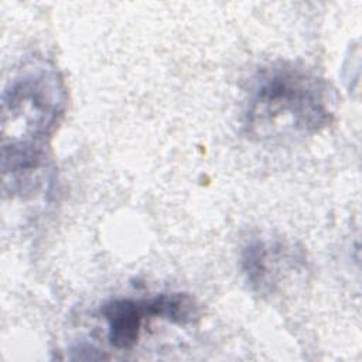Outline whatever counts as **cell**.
Returning a JSON list of instances; mask_svg holds the SVG:
<instances>
[{"label": "cell", "mask_w": 362, "mask_h": 362, "mask_svg": "<svg viewBox=\"0 0 362 362\" xmlns=\"http://www.w3.org/2000/svg\"><path fill=\"white\" fill-rule=\"evenodd\" d=\"M325 83L294 64H279L259 72L245 112L247 134L264 140L311 134L329 123Z\"/></svg>", "instance_id": "7a4b0ae2"}, {"label": "cell", "mask_w": 362, "mask_h": 362, "mask_svg": "<svg viewBox=\"0 0 362 362\" xmlns=\"http://www.w3.org/2000/svg\"><path fill=\"white\" fill-rule=\"evenodd\" d=\"M65 107L57 69L47 62L21 68L3 93V174L13 184L37 171Z\"/></svg>", "instance_id": "6da1fadb"}, {"label": "cell", "mask_w": 362, "mask_h": 362, "mask_svg": "<svg viewBox=\"0 0 362 362\" xmlns=\"http://www.w3.org/2000/svg\"><path fill=\"white\" fill-rule=\"evenodd\" d=\"M107 324V339L117 349L134 346L140 337L143 320L147 318L143 301L130 298H115L100 308Z\"/></svg>", "instance_id": "277c9868"}, {"label": "cell", "mask_w": 362, "mask_h": 362, "mask_svg": "<svg viewBox=\"0 0 362 362\" xmlns=\"http://www.w3.org/2000/svg\"><path fill=\"white\" fill-rule=\"evenodd\" d=\"M143 304L147 317L164 318L178 325L191 324L198 318V305L185 293H161Z\"/></svg>", "instance_id": "5b68a950"}, {"label": "cell", "mask_w": 362, "mask_h": 362, "mask_svg": "<svg viewBox=\"0 0 362 362\" xmlns=\"http://www.w3.org/2000/svg\"><path fill=\"white\" fill-rule=\"evenodd\" d=\"M293 260L288 247L279 242H267L255 239L249 242L242 252V270L259 291L272 290L279 276V266Z\"/></svg>", "instance_id": "3957f363"}]
</instances>
